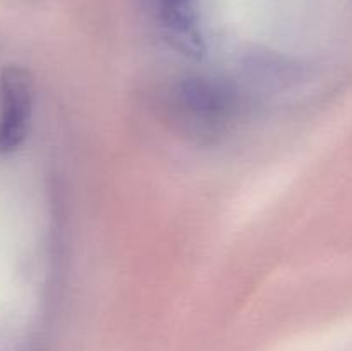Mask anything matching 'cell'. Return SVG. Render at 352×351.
Here are the masks:
<instances>
[{"instance_id": "6da1fadb", "label": "cell", "mask_w": 352, "mask_h": 351, "mask_svg": "<svg viewBox=\"0 0 352 351\" xmlns=\"http://www.w3.org/2000/svg\"><path fill=\"white\" fill-rule=\"evenodd\" d=\"M33 103V81L26 69L19 65L3 69L0 74V153H10L24 143Z\"/></svg>"}, {"instance_id": "7a4b0ae2", "label": "cell", "mask_w": 352, "mask_h": 351, "mask_svg": "<svg viewBox=\"0 0 352 351\" xmlns=\"http://www.w3.org/2000/svg\"><path fill=\"white\" fill-rule=\"evenodd\" d=\"M165 36L184 54H201L199 0H150Z\"/></svg>"}]
</instances>
